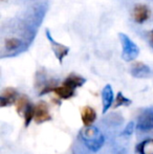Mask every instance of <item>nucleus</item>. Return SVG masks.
I'll use <instances>...</instances> for the list:
<instances>
[{
  "label": "nucleus",
  "mask_w": 153,
  "mask_h": 154,
  "mask_svg": "<svg viewBox=\"0 0 153 154\" xmlns=\"http://www.w3.org/2000/svg\"><path fill=\"white\" fill-rule=\"evenodd\" d=\"M29 104L31 103H29V97L25 94H22L18 97V100H17V102H16V110L19 116H24L25 110H26L27 106H29Z\"/></svg>",
  "instance_id": "nucleus-14"
},
{
  "label": "nucleus",
  "mask_w": 153,
  "mask_h": 154,
  "mask_svg": "<svg viewBox=\"0 0 153 154\" xmlns=\"http://www.w3.org/2000/svg\"><path fill=\"white\" fill-rule=\"evenodd\" d=\"M131 103H132L131 100L127 99V97L120 91L116 94L115 103V105H113V108H118V107H121V106H129Z\"/></svg>",
  "instance_id": "nucleus-18"
},
{
  "label": "nucleus",
  "mask_w": 153,
  "mask_h": 154,
  "mask_svg": "<svg viewBox=\"0 0 153 154\" xmlns=\"http://www.w3.org/2000/svg\"><path fill=\"white\" fill-rule=\"evenodd\" d=\"M86 82V79H84L83 77L76 73H70L65 80H64L63 84L66 86H69L72 89H76L78 87H81L82 85H84Z\"/></svg>",
  "instance_id": "nucleus-11"
},
{
  "label": "nucleus",
  "mask_w": 153,
  "mask_h": 154,
  "mask_svg": "<svg viewBox=\"0 0 153 154\" xmlns=\"http://www.w3.org/2000/svg\"><path fill=\"white\" fill-rule=\"evenodd\" d=\"M46 37H47V39H48L49 43H50L51 48H53L54 53H55V56L57 57V59L59 60V62L62 63L63 59L68 55V53H69V47L65 46V45L61 44V43L56 42L53 37L50 36L48 29H46Z\"/></svg>",
  "instance_id": "nucleus-4"
},
{
  "label": "nucleus",
  "mask_w": 153,
  "mask_h": 154,
  "mask_svg": "<svg viewBox=\"0 0 153 154\" xmlns=\"http://www.w3.org/2000/svg\"><path fill=\"white\" fill-rule=\"evenodd\" d=\"M18 92L15 88L8 87L2 91L1 97H0V107H6V106L16 104L18 100Z\"/></svg>",
  "instance_id": "nucleus-7"
},
{
  "label": "nucleus",
  "mask_w": 153,
  "mask_h": 154,
  "mask_svg": "<svg viewBox=\"0 0 153 154\" xmlns=\"http://www.w3.org/2000/svg\"><path fill=\"white\" fill-rule=\"evenodd\" d=\"M54 92H55L58 97L63 100H68L75 95V89H72L69 86L64 85V84L61 86H58V87L54 90Z\"/></svg>",
  "instance_id": "nucleus-12"
},
{
  "label": "nucleus",
  "mask_w": 153,
  "mask_h": 154,
  "mask_svg": "<svg viewBox=\"0 0 153 154\" xmlns=\"http://www.w3.org/2000/svg\"><path fill=\"white\" fill-rule=\"evenodd\" d=\"M150 10L145 4H136L132 10V19L136 23H144L150 17Z\"/></svg>",
  "instance_id": "nucleus-6"
},
{
  "label": "nucleus",
  "mask_w": 153,
  "mask_h": 154,
  "mask_svg": "<svg viewBox=\"0 0 153 154\" xmlns=\"http://www.w3.org/2000/svg\"><path fill=\"white\" fill-rule=\"evenodd\" d=\"M21 45H22L21 40H19V39H17V38H8V39H6L5 42H4V46H5V48L8 49V51L17 49V48H19Z\"/></svg>",
  "instance_id": "nucleus-17"
},
{
  "label": "nucleus",
  "mask_w": 153,
  "mask_h": 154,
  "mask_svg": "<svg viewBox=\"0 0 153 154\" xmlns=\"http://www.w3.org/2000/svg\"><path fill=\"white\" fill-rule=\"evenodd\" d=\"M81 119L85 127H90L96 120V112L90 106H85L82 108Z\"/></svg>",
  "instance_id": "nucleus-10"
},
{
  "label": "nucleus",
  "mask_w": 153,
  "mask_h": 154,
  "mask_svg": "<svg viewBox=\"0 0 153 154\" xmlns=\"http://www.w3.org/2000/svg\"><path fill=\"white\" fill-rule=\"evenodd\" d=\"M80 137L90 151L96 152L104 145V136L96 127H85L80 131Z\"/></svg>",
  "instance_id": "nucleus-1"
},
{
  "label": "nucleus",
  "mask_w": 153,
  "mask_h": 154,
  "mask_svg": "<svg viewBox=\"0 0 153 154\" xmlns=\"http://www.w3.org/2000/svg\"><path fill=\"white\" fill-rule=\"evenodd\" d=\"M133 132H134V123L130 122L126 126V128H125L124 131L122 132V134L125 136H130V135H132Z\"/></svg>",
  "instance_id": "nucleus-19"
},
{
  "label": "nucleus",
  "mask_w": 153,
  "mask_h": 154,
  "mask_svg": "<svg viewBox=\"0 0 153 154\" xmlns=\"http://www.w3.org/2000/svg\"><path fill=\"white\" fill-rule=\"evenodd\" d=\"M23 116H24V125H25V127H27V126H29V124L34 120V116H35V106L29 104V105L27 106Z\"/></svg>",
  "instance_id": "nucleus-16"
},
{
  "label": "nucleus",
  "mask_w": 153,
  "mask_h": 154,
  "mask_svg": "<svg viewBox=\"0 0 153 154\" xmlns=\"http://www.w3.org/2000/svg\"><path fill=\"white\" fill-rule=\"evenodd\" d=\"M51 120V116L48 112V106L45 102H38L37 105H35V116L34 121L37 124H42L48 122Z\"/></svg>",
  "instance_id": "nucleus-5"
},
{
  "label": "nucleus",
  "mask_w": 153,
  "mask_h": 154,
  "mask_svg": "<svg viewBox=\"0 0 153 154\" xmlns=\"http://www.w3.org/2000/svg\"><path fill=\"white\" fill-rule=\"evenodd\" d=\"M118 38H120L121 44H122L123 51H122V58L125 61H133L135 58L139 56V49L137 47V45L129 38L127 35L118 34Z\"/></svg>",
  "instance_id": "nucleus-2"
},
{
  "label": "nucleus",
  "mask_w": 153,
  "mask_h": 154,
  "mask_svg": "<svg viewBox=\"0 0 153 154\" xmlns=\"http://www.w3.org/2000/svg\"><path fill=\"white\" fill-rule=\"evenodd\" d=\"M136 151L139 154H153V138H147L136 146Z\"/></svg>",
  "instance_id": "nucleus-13"
},
{
  "label": "nucleus",
  "mask_w": 153,
  "mask_h": 154,
  "mask_svg": "<svg viewBox=\"0 0 153 154\" xmlns=\"http://www.w3.org/2000/svg\"><path fill=\"white\" fill-rule=\"evenodd\" d=\"M103 104V113H106L113 103V90L110 85H106L101 93Z\"/></svg>",
  "instance_id": "nucleus-9"
},
{
  "label": "nucleus",
  "mask_w": 153,
  "mask_h": 154,
  "mask_svg": "<svg viewBox=\"0 0 153 154\" xmlns=\"http://www.w3.org/2000/svg\"><path fill=\"white\" fill-rule=\"evenodd\" d=\"M149 40H150V44L152 46V49H153V29L150 32V35H149Z\"/></svg>",
  "instance_id": "nucleus-20"
},
{
  "label": "nucleus",
  "mask_w": 153,
  "mask_h": 154,
  "mask_svg": "<svg viewBox=\"0 0 153 154\" xmlns=\"http://www.w3.org/2000/svg\"><path fill=\"white\" fill-rule=\"evenodd\" d=\"M57 87L58 86H57V81H56V80L51 79V80H49V81H46L44 85L42 86V88H41V91L39 93V95H44V94H46V93L54 91Z\"/></svg>",
  "instance_id": "nucleus-15"
},
{
  "label": "nucleus",
  "mask_w": 153,
  "mask_h": 154,
  "mask_svg": "<svg viewBox=\"0 0 153 154\" xmlns=\"http://www.w3.org/2000/svg\"><path fill=\"white\" fill-rule=\"evenodd\" d=\"M131 75L137 79H145V78L150 77L151 75V69L149 66L142 62H134L131 65Z\"/></svg>",
  "instance_id": "nucleus-8"
},
{
  "label": "nucleus",
  "mask_w": 153,
  "mask_h": 154,
  "mask_svg": "<svg viewBox=\"0 0 153 154\" xmlns=\"http://www.w3.org/2000/svg\"><path fill=\"white\" fill-rule=\"evenodd\" d=\"M137 129L139 131L148 132L153 130V110H145L137 119Z\"/></svg>",
  "instance_id": "nucleus-3"
}]
</instances>
